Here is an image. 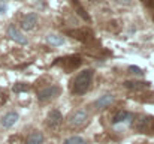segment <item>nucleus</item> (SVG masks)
I'll return each mask as SVG.
<instances>
[{"mask_svg": "<svg viewBox=\"0 0 154 144\" xmlns=\"http://www.w3.org/2000/svg\"><path fill=\"white\" fill-rule=\"evenodd\" d=\"M27 90H29V86H27V84H21V83H20V84H15V86H14V92H15V93L27 92Z\"/></svg>", "mask_w": 154, "mask_h": 144, "instance_id": "6ab92c4d", "label": "nucleus"}, {"mask_svg": "<svg viewBox=\"0 0 154 144\" xmlns=\"http://www.w3.org/2000/svg\"><path fill=\"white\" fill-rule=\"evenodd\" d=\"M38 24V15L36 14H27L21 18V27L24 30H33Z\"/></svg>", "mask_w": 154, "mask_h": 144, "instance_id": "6e6552de", "label": "nucleus"}, {"mask_svg": "<svg viewBox=\"0 0 154 144\" xmlns=\"http://www.w3.org/2000/svg\"><path fill=\"white\" fill-rule=\"evenodd\" d=\"M135 129L142 134H150L154 131V117L153 116H142L136 120Z\"/></svg>", "mask_w": 154, "mask_h": 144, "instance_id": "7ed1b4c3", "label": "nucleus"}, {"mask_svg": "<svg viewBox=\"0 0 154 144\" xmlns=\"http://www.w3.org/2000/svg\"><path fill=\"white\" fill-rule=\"evenodd\" d=\"M61 122H63V116H61V113L58 110H52V111L48 113V116H47V126L50 129L55 131L61 125Z\"/></svg>", "mask_w": 154, "mask_h": 144, "instance_id": "423d86ee", "label": "nucleus"}, {"mask_svg": "<svg viewBox=\"0 0 154 144\" xmlns=\"http://www.w3.org/2000/svg\"><path fill=\"white\" fill-rule=\"evenodd\" d=\"M91 80H93V71L91 69H85L82 72H79L76 75V78L73 80V93L76 95H84L88 89H90V84H91Z\"/></svg>", "mask_w": 154, "mask_h": 144, "instance_id": "f257e3e1", "label": "nucleus"}, {"mask_svg": "<svg viewBox=\"0 0 154 144\" xmlns=\"http://www.w3.org/2000/svg\"><path fill=\"white\" fill-rule=\"evenodd\" d=\"M112 102H114V96L103 95L94 102V107H96V110H103V108H108L109 105H112Z\"/></svg>", "mask_w": 154, "mask_h": 144, "instance_id": "9d476101", "label": "nucleus"}, {"mask_svg": "<svg viewBox=\"0 0 154 144\" xmlns=\"http://www.w3.org/2000/svg\"><path fill=\"white\" fill-rule=\"evenodd\" d=\"M63 144H87V143H85V140L81 138V137H70V138L64 140Z\"/></svg>", "mask_w": 154, "mask_h": 144, "instance_id": "f3484780", "label": "nucleus"}, {"mask_svg": "<svg viewBox=\"0 0 154 144\" xmlns=\"http://www.w3.org/2000/svg\"><path fill=\"white\" fill-rule=\"evenodd\" d=\"M87 120H88V114H87V111H85V110H76V111H73V113L69 116L67 123H69L70 128L76 129V128L84 126V125L87 123Z\"/></svg>", "mask_w": 154, "mask_h": 144, "instance_id": "f03ea898", "label": "nucleus"}, {"mask_svg": "<svg viewBox=\"0 0 154 144\" xmlns=\"http://www.w3.org/2000/svg\"><path fill=\"white\" fill-rule=\"evenodd\" d=\"M60 92H61V89L58 86H48L38 93V99L41 104H47V102H51L52 99H55L60 95Z\"/></svg>", "mask_w": 154, "mask_h": 144, "instance_id": "20e7f679", "label": "nucleus"}, {"mask_svg": "<svg viewBox=\"0 0 154 144\" xmlns=\"http://www.w3.org/2000/svg\"><path fill=\"white\" fill-rule=\"evenodd\" d=\"M117 3H120V5H124V6H127V5H132V0H115Z\"/></svg>", "mask_w": 154, "mask_h": 144, "instance_id": "4be33fe9", "label": "nucleus"}, {"mask_svg": "<svg viewBox=\"0 0 154 144\" xmlns=\"http://www.w3.org/2000/svg\"><path fill=\"white\" fill-rule=\"evenodd\" d=\"M132 119V114L127 113V111H118L114 117V123H123V122H127Z\"/></svg>", "mask_w": 154, "mask_h": 144, "instance_id": "dca6fc26", "label": "nucleus"}, {"mask_svg": "<svg viewBox=\"0 0 154 144\" xmlns=\"http://www.w3.org/2000/svg\"><path fill=\"white\" fill-rule=\"evenodd\" d=\"M26 144H44V134L42 132H32L27 137Z\"/></svg>", "mask_w": 154, "mask_h": 144, "instance_id": "f8f14e48", "label": "nucleus"}, {"mask_svg": "<svg viewBox=\"0 0 154 144\" xmlns=\"http://www.w3.org/2000/svg\"><path fill=\"white\" fill-rule=\"evenodd\" d=\"M124 87H127L129 90H139L144 87H148V83H141V81H126Z\"/></svg>", "mask_w": 154, "mask_h": 144, "instance_id": "2eb2a0df", "label": "nucleus"}, {"mask_svg": "<svg viewBox=\"0 0 154 144\" xmlns=\"http://www.w3.org/2000/svg\"><path fill=\"white\" fill-rule=\"evenodd\" d=\"M9 144H26V141L21 135H11L9 137Z\"/></svg>", "mask_w": 154, "mask_h": 144, "instance_id": "a211bd4d", "label": "nucleus"}, {"mask_svg": "<svg viewBox=\"0 0 154 144\" xmlns=\"http://www.w3.org/2000/svg\"><path fill=\"white\" fill-rule=\"evenodd\" d=\"M69 35L73 36V38L78 39V41H82V42H87L88 39H91V32L84 30V29H82V30H70Z\"/></svg>", "mask_w": 154, "mask_h": 144, "instance_id": "9b49d317", "label": "nucleus"}, {"mask_svg": "<svg viewBox=\"0 0 154 144\" xmlns=\"http://www.w3.org/2000/svg\"><path fill=\"white\" fill-rule=\"evenodd\" d=\"M72 6L75 8V11H76V14H78L79 17H82L85 21H90V15L85 12V9L79 5V2H78V0H72Z\"/></svg>", "mask_w": 154, "mask_h": 144, "instance_id": "ddd939ff", "label": "nucleus"}, {"mask_svg": "<svg viewBox=\"0 0 154 144\" xmlns=\"http://www.w3.org/2000/svg\"><path fill=\"white\" fill-rule=\"evenodd\" d=\"M8 36H9L12 41H15L17 44H21V45H26V44H27V38H26L15 26H9V27H8Z\"/></svg>", "mask_w": 154, "mask_h": 144, "instance_id": "0eeeda50", "label": "nucleus"}, {"mask_svg": "<svg viewBox=\"0 0 154 144\" xmlns=\"http://www.w3.org/2000/svg\"><path fill=\"white\" fill-rule=\"evenodd\" d=\"M5 11H6V6L0 3V15H2V14H5Z\"/></svg>", "mask_w": 154, "mask_h": 144, "instance_id": "b1692460", "label": "nucleus"}, {"mask_svg": "<svg viewBox=\"0 0 154 144\" xmlns=\"http://www.w3.org/2000/svg\"><path fill=\"white\" fill-rule=\"evenodd\" d=\"M129 71H132L133 74H142V69L138 66H129Z\"/></svg>", "mask_w": 154, "mask_h": 144, "instance_id": "412c9836", "label": "nucleus"}, {"mask_svg": "<svg viewBox=\"0 0 154 144\" xmlns=\"http://www.w3.org/2000/svg\"><path fill=\"white\" fill-rule=\"evenodd\" d=\"M47 41H48V44H51L54 47H58V45H63L64 44V38L60 36V35H55V33L48 35L47 36Z\"/></svg>", "mask_w": 154, "mask_h": 144, "instance_id": "4468645a", "label": "nucleus"}, {"mask_svg": "<svg viewBox=\"0 0 154 144\" xmlns=\"http://www.w3.org/2000/svg\"><path fill=\"white\" fill-rule=\"evenodd\" d=\"M5 101H6V95H5V92H3V90L0 89V105H2V104H3Z\"/></svg>", "mask_w": 154, "mask_h": 144, "instance_id": "5701e85b", "label": "nucleus"}, {"mask_svg": "<svg viewBox=\"0 0 154 144\" xmlns=\"http://www.w3.org/2000/svg\"><path fill=\"white\" fill-rule=\"evenodd\" d=\"M81 59L76 57V56H72V57H66V59H58L54 65H58L61 66L64 71H72V69H76L79 65H81Z\"/></svg>", "mask_w": 154, "mask_h": 144, "instance_id": "39448f33", "label": "nucleus"}, {"mask_svg": "<svg viewBox=\"0 0 154 144\" xmlns=\"http://www.w3.org/2000/svg\"><path fill=\"white\" fill-rule=\"evenodd\" d=\"M17 120H18V114L15 111H9L8 114H5L2 117V126L6 128V129H9V128H12L17 123Z\"/></svg>", "mask_w": 154, "mask_h": 144, "instance_id": "1a4fd4ad", "label": "nucleus"}, {"mask_svg": "<svg viewBox=\"0 0 154 144\" xmlns=\"http://www.w3.org/2000/svg\"><path fill=\"white\" fill-rule=\"evenodd\" d=\"M145 5H147L148 11L151 12V18L154 20V0H145Z\"/></svg>", "mask_w": 154, "mask_h": 144, "instance_id": "aec40b11", "label": "nucleus"}]
</instances>
